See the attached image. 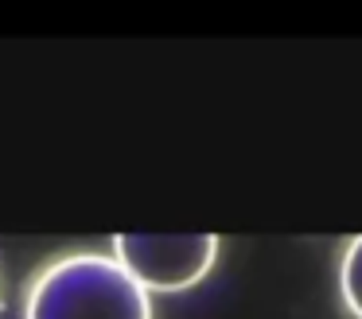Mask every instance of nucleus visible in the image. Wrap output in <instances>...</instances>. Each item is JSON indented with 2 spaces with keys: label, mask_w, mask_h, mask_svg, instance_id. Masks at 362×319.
<instances>
[{
  "label": "nucleus",
  "mask_w": 362,
  "mask_h": 319,
  "mask_svg": "<svg viewBox=\"0 0 362 319\" xmlns=\"http://www.w3.org/2000/svg\"><path fill=\"white\" fill-rule=\"evenodd\" d=\"M339 292L354 319H362V238H354L339 265Z\"/></svg>",
  "instance_id": "obj_3"
},
{
  "label": "nucleus",
  "mask_w": 362,
  "mask_h": 319,
  "mask_svg": "<svg viewBox=\"0 0 362 319\" xmlns=\"http://www.w3.org/2000/svg\"><path fill=\"white\" fill-rule=\"evenodd\" d=\"M113 261L144 292H183L195 288L218 261L214 233H117Z\"/></svg>",
  "instance_id": "obj_2"
},
{
  "label": "nucleus",
  "mask_w": 362,
  "mask_h": 319,
  "mask_svg": "<svg viewBox=\"0 0 362 319\" xmlns=\"http://www.w3.org/2000/svg\"><path fill=\"white\" fill-rule=\"evenodd\" d=\"M24 319H152V300L110 253H66L32 280Z\"/></svg>",
  "instance_id": "obj_1"
}]
</instances>
